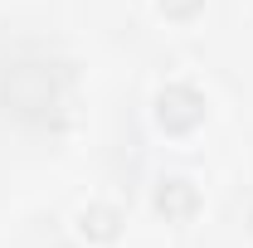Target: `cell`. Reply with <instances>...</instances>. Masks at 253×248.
<instances>
[{
  "label": "cell",
  "mask_w": 253,
  "mask_h": 248,
  "mask_svg": "<svg viewBox=\"0 0 253 248\" xmlns=\"http://www.w3.org/2000/svg\"><path fill=\"white\" fill-rule=\"evenodd\" d=\"M0 102L20 122L44 126L49 112L63 107V68H54V63H34V68L30 63H10L0 73Z\"/></svg>",
  "instance_id": "obj_1"
},
{
  "label": "cell",
  "mask_w": 253,
  "mask_h": 248,
  "mask_svg": "<svg viewBox=\"0 0 253 248\" xmlns=\"http://www.w3.org/2000/svg\"><path fill=\"white\" fill-rule=\"evenodd\" d=\"M156 122L170 131V136H185L205 122V93L190 88V83H166L156 93Z\"/></svg>",
  "instance_id": "obj_2"
},
{
  "label": "cell",
  "mask_w": 253,
  "mask_h": 248,
  "mask_svg": "<svg viewBox=\"0 0 253 248\" xmlns=\"http://www.w3.org/2000/svg\"><path fill=\"white\" fill-rule=\"evenodd\" d=\"M156 209H161L166 219H190L195 209H200V190L190 185V180H161Z\"/></svg>",
  "instance_id": "obj_3"
},
{
  "label": "cell",
  "mask_w": 253,
  "mask_h": 248,
  "mask_svg": "<svg viewBox=\"0 0 253 248\" xmlns=\"http://www.w3.org/2000/svg\"><path fill=\"white\" fill-rule=\"evenodd\" d=\"M78 234L93 239V244H112V239L122 234V214H117L112 205H88V209L78 214Z\"/></svg>",
  "instance_id": "obj_4"
},
{
  "label": "cell",
  "mask_w": 253,
  "mask_h": 248,
  "mask_svg": "<svg viewBox=\"0 0 253 248\" xmlns=\"http://www.w3.org/2000/svg\"><path fill=\"white\" fill-rule=\"evenodd\" d=\"M205 10V0H161V15L166 20H195Z\"/></svg>",
  "instance_id": "obj_5"
}]
</instances>
